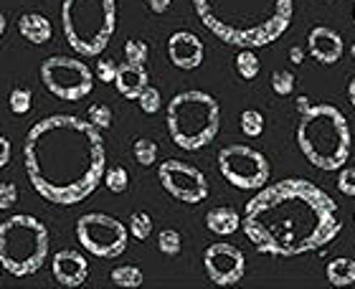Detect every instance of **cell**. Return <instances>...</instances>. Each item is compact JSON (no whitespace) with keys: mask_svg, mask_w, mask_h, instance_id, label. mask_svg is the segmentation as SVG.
Returning a JSON list of instances; mask_svg holds the SVG:
<instances>
[{"mask_svg":"<svg viewBox=\"0 0 355 289\" xmlns=\"http://www.w3.org/2000/svg\"><path fill=\"white\" fill-rule=\"evenodd\" d=\"M297 145L315 168L340 170L353 150L348 119L335 104H310L297 125Z\"/></svg>","mask_w":355,"mask_h":289,"instance_id":"cell-4","label":"cell"},{"mask_svg":"<svg viewBox=\"0 0 355 289\" xmlns=\"http://www.w3.org/2000/svg\"><path fill=\"white\" fill-rule=\"evenodd\" d=\"M203 269L216 287H234L246 274V256L239 246L218 241L203 252Z\"/></svg>","mask_w":355,"mask_h":289,"instance_id":"cell-12","label":"cell"},{"mask_svg":"<svg viewBox=\"0 0 355 289\" xmlns=\"http://www.w3.org/2000/svg\"><path fill=\"white\" fill-rule=\"evenodd\" d=\"M117 67H119V64H114L112 59H99V61H96V69H94L96 79H99L102 84H114Z\"/></svg>","mask_w":355,"mask_h":289,"instance_id":"cell-32","label":"cell"},{"mask_svg":"<svg viewBox=\"0 0 355 289\" xmlns=\"http://www.w3.org/2000/svg\"><path fill=\"white\" fill-rule=\"evenodd\" d=\"M206 226L216 236H231L234 231L241 229V216L229 206H216L206 213Z\"/></svg>","mask_w":355,"mask_h":289,"instance_id":"cell-18","label":"cell"},{"mask_svg":"<svg viewBox=\"0 0 355 289\" xmlns=\"http://www.w3.org/2000/svg\"><path fill=\"white\" fill-rule=\"evenodd\" d=\"M10 152H13L10 140H8L6 134H0V168H6V165L10 163Z\"/></svg>","mask_w":355,"mask_h":289,"instance_id":"cell-35","label":"cell"},{"mask_svg":"<svg viewBox=\"0 0 355 289\" xmlns=\"http://www.w3.org/2000/svg\"><path fill=\"white\" fill-rule=\"evenodd\" d=\"M31 104H33V91L28 87H15L8 96V107L13 114H28L31 112Z\"/></svg>","mask_w":355,"mask_h":289,"instance_id":"cell-26","label":"cell"},{"mask_svg":"<svg viewBox=\"0 0 355 289\" xmlns=\"http://www.w3.org/2000/svg\"><path fill=\"white\" fill-rule=\"evenodd\" d=\"M6 28H8V21H6V15L0 13V36H3V33H6Z\"/></svg>","mask_w":355,"mask_h":289,"instance_id":"cell-40","label":"cell"},{"mask_svg":"<svg viewBox=\"0 0 355 289\" xmlns=\"http://www.w3.org/2000/svg\"><path fill=\"white\" fill-rule=\"evenodd\" d=\"M148 69L145 64H132V61H125L117 67V76H114V87L125 99H137L142 94V89L148 87Z\"/></svg>","mask_w":355,"mask_h":289,"instance_id":"cell-16","label":"cell"},{"mask_svg":"<svg viewBox=\"0 0 355 289\" xmlns=\"http://www.w3.org/2000/svg\"><path fill=\"white\" fill-rule=\"evenodd\" d=\"M127 231H130V236H132L135 241H145V238H150V234H153V218H150V213H145V211H135V213L130 216Z\"/></svg>","mask_w":355,"mask_h":289,"instance_id":"cell-22","label":"cell"},{"mask_svg":"<svg viewBox=\"0 0 355 289\" xmlns=\"http://www.w3.org/2000/svg\"><path fill=\"white\" fill-rule=\"evenodd\" d=\"M173 0H148V8L153 13H165L168 8H171Z\"/></svg>","mask_w":355,"mask_h":289,"instance_id":"cell-36","label":"cell"},{"mask_svg":"<svg viewBox=\"0 0 355 289\" xmlns=\"http://www.w3.org/2000/svg\"><path fill=\"white\" fill-rule=\"evenodd\" d=\"M110 279H112V284L125 287V289H135V287H140V284L145 282L142 269L135 267V264H119V267H114V269H112Z\"/></svg>","mask_w":355,"mask_h":289,"instance_id":"cell-20","label":"cell"},{"mask_svg":"<svg viewBox=\"0 0 355 289\" xmlns=\"http://www.w3.org/2000/svg\"><path fill=\"white\" fill-rule=\"evenodd\" d=\"M87 119L99 130H110L112 127V110L107 104H92L87 112Z\"/></svg>","mask_w":355,"mask_h":289,"instance_id":"cell-30","label":"cell"},{"mask_svg":"<svg viewBox=\"0 0 355 289\" xmlns=\"http://www.w3.org/2000/svg\"><path fill=\"white\" fill-rule=\"evenodd\" d=\"M168 56H171V64L183 71H191V69H198L203 64V56H206V46L196 33L191 30H175L171 38H168Z\"/></svg>","mask_w":355,"mask_h":289,"instance_id":"cell-14","label":"cell"},{"mask_svg":"<svg viewBox=\"0 0 355 289\" xmlns=\"http://www.w3.org/2000/svg\"><path fill=\"white\" fill-rule=\"evenodd\" d=\"M239 125L246 137H259L264 132V114L259 110H244L239 117Z\"/></svg>","mask_w":355,"mask_h":289,"instance_id":"cell-24","label":"cell"},{"mask_svg":"<svg viewBox=\"0 0 355 289\" xmlns=\"http://www.w3.org/2000/svg\"><path fill=\"white\" fill-rule=\"evenodd\" d=\"M338 188H340L343 195H350V198H355V165H350V168H345V165H343L340 175H338Z\"/></svg>","mask_w":355,"mask_h":289,"instance_id":"cell-33","label":"cell"},{"mask_svg":"<svg viewBox=\"0 0 355 289\" xmlns=\"http://www.w3.org/2000/svg\"><path fill=\"white\" fill-rule=\"evenodd\" d=\"M23 163L41 198L56 206H76L104 180L102 130L74 114L44 117L26 134Z\"/></svg>","mask_w":355,"mask_h":289,"instance_id":"cell-1","label":"cell"},{"mask_svg":"<svg viewBox=\"0 0 355 289\" xmlns=\"http://www.w3.org/2000/svg\"><path fill=\"white\" fill-rule=\"evenodd\" d=\"M218 173L239 191H259L272 178V165L264 152L252 145H226L218 150Z\"/></svg>","mask_w":355,"mask_h":289,"instance_id":"cell-8","label":"cell"},{"mask_svg":"<svg viewBox=\"0 0 355 289\" xmlns=\"http://www.w3.org/2000/svg\"><path fill=\"white\" fill-rule=\"evenodd\" d=\"M353 15H355V3H353Z\"/></svg>","mask_w":355,"mask_h":289,"instance_id":"cell-42","label":"cell"},{"mask_svg":"<svg viewBox=\"0 0 355 289\" xmlns=\"http://www.w3.org/2000/svg\"><path fill=\"white\" fill-rule=\"evenodd\" d=\"M157 178H160V186L171 193L175 200H180V203L198 206V203H203V200L208 198L206 175L191 163L168 157V160H163L160 168H157Z\"/></svg>","mask_w":355,"mask_h":289,"instance_id":"cell-11","label":"cell"},{"mask_svg":"<svg viewBox=\"0 0 355 289\" xmlns=\"http://www.w3.org/2000/svg\"><path fill=\"white\" fill-rule=\"evenodd\" d=\"M18 33H21L28 44H49L53 36V26L44 13H23L18 18Z\"/></svg>","mask_w":355,"mask_h":289,"instance_id":"cell-17","label":"cell"},{"mask_svg":"<svg viewBox=\"0 0 355 289\" xmlns=\"http://www.w3.org/2000/svg\"><path fill=\"white\" fill-rule=\"evenodd\" d=\"M76 238L82 249L99 259H117L127 249L130 231L122 221L107 213H84L76 221Z\"/></svg>","mask_w":355,"mask_h":289,"instance_id":"cell-10","label":"cell"},{"mask_svg":"<svg viewBox=\"0 0 355 289\" xmlns=\"http://www.w3.org/2000/svg\"><path fill=\"white\" fill-rule=\"evenodd\" d=\"M259 59H257V53H254V49H241L236 56V71L241 79H246V82H252V79H257L259 76Z\"/></svg>","mask_w":355,"mask_h":289,"instance_id":"cell-21","label":"cell"},{"mask_svg":"<svg viewBox=\"0 0 355 289\" xmlns=\"http://www.w3.org/2000/svg\"><path fill=\"white\" fill-rule=\"evenodd\" d=\"M307 49H310L312 59L320 64H338L345 51V44H343L340 33L330 26H315L307 36Z\"/></svg>","mask_w":355,"mask_h":289,"instance_id":"cell-15","label":"cell"},{"mask_svg":"<svg viewBox=\"0 0 355 289\" xmlns=\"http://www.w3.org/2000/svg\"><path fill=\"white\" fill-rule=\"evenodd\" d=\"M15 200H18V188L13 183H0V211L13 208Z\"/></svg>","mask_w":355,"mask_h":289,"instance_id":"cell-34","label":"cell"},{"mask_svg":"<svg viewBox=\"0 0 355 289\" xmlns=\"http://www.w3.org/2000/svg\"><path fill=\"white\" fill-rule=\"evenodd\" d=\"M51 274L61 287H82L89 279V261L76 249H61V252L53 254Z\"/></svg>","mask_w":355,"mask_h":289,"instance_id":"cell-13","label":"cell"},{"mask_svg":"<svg viewBox=\"0 0 355 289\" xmlns=\"http://www.w3.org/2000/svg\"><path fill=\"white\" fill-rule=\"evenodd\" d=\"M193 8L200 23L223 44L261 49L289 28L295 0H193Z\"/></svg>","mask_w":355,"mask_h":289,"instance_id":"cell-3","label":"cell"},{"mask_svg":"<svg viewBox=\"0 0 355 289\" xmlns=\"http://www.w3.org/2000/svg\"><path fill=\"white\" fill-rule=\"evenodd\" d=\"M241 229L254 249L269 256L320 252L343 231L338 203L304 178L259 188L244 208Z\"/></svg>","mask_w":355,"mask_h":289,"instance_id":"cell-2","label":"cell"},{"mask_svg":"<svg viewBox=\"0 0 355 289\" xmlns=\"http://www.w3.org/2000/svg\"><path fill=\"white\" fill-rule=\"evenodd\" d=\"M49 229L31 213H15L0 221V267L13 277H31L49 259Z\"/></svg>","mask_w":355,"mask_h":289,"instance_id":"cell-7","label":"cell"},{"mask_svg":"<svg viewBox=\"0 0 355 289\" xmlns=\"http://www.w3.org/2000/svg\"><path fill=\"white\" fill-rule=\"evenodd\" d=\"M104 186L110 188L112 193H125L130 188V173L122 165H112L104 170Z\"/></svg>","mask_w":355,"mask_h":289,"instance_id":"cell-25","label":"cell"},{"mask_svg":"<svg viewBox=\"0 0 355 289\" xmlns=\"http://www.w3.org/2000/svg\"><path fill=\"white\" fill-rule=\"evenodd\" d=\"M157 249L165 254V256H178L180 249H183V238L175 229H163L160 236H157Z\"/></svg>","mask_w":355,"mask_h":289,"instance_id":"cell-27","label":"cell"},{"mask_svg":"<svg viewBox=\"0 0 355 289\" xmlns=\"http://www.w3.org/2000/svg\"><path fill=\"white\" fill-rule=\"evenodd\" d=\"M325 274L333 287H350L355 284V261L348 256H338V259L327 261Z\"/></svg>","mask_w":355,"mask_h":289,"instance_id":"cell-19","label":"cell"},{"mask_svg":"<svg viewBox=\"0 0 355 289\" xmlns=\"http://www.w3.org/2000/svg\"><path fill=\"white\" fill-rule=\"evenodd\" d=\"M41 82L56 99L79 102L94 89V74L82 59L49 56L41 64Z\"/></svg>","mask_w":355,"mask_h":289,"instance_id":"cell-9","label":"cell"},{"mask_svg":"<svg viewBox=\"0 0 355 289\" xmlns=\"http://www.w3.org/2000/svg\"><path fill=\"white\" fill-rule=\"evenodd\" d=\"M350 56H353V59H355V44L350 46Z\"/></svg>","mask_w":355,"mask_h":289,"instance_id":"cell-41","label":"cell"},{"mask_svg":"<svg viewBox=\"0 0 355 289\" xmlns=\"http://www.w3.org/2000/svg\"><path fill=\"white\" fill-rule=\"evenodd\" d=\"M165 125L178 148L196 152L216 140L221 130V107L208 91H180L168 104Z\"/></svg>","mask_w":355,"mask_h":289,"instance_id":"cell-5","label":"cell"},{"mask_svg":"<svg viewBox=\"0 0 355 289\" xmlns=\"http://www.w3.org/2000/svg\"><path fill=\"white\" fill-rule=\"evenodd\" d=\"M289 59H292V64H302L304 51L300 49V46H292V49H289Z\"/></svg>","mask_w":355,"mask_h":289,"instance_id":"cell-37","label":"cell"},{"mask_svg":"<svg viewBox=\"0 0 355 289\" xmlns=\"http://www.w3.org/2000/svg\"><path fill=\"white\" fill-rule=\"evenodd\" d=\"M150 56V49L142 38H127L125 41V59L132 64H145Z\"/></svg>","mask_w":355,"mask_h":289,"instance_id":"cell-28","label":"cell"},{"mask_svg":"<svg viewBox=\"0 0 355 289\" xmlns=\"http://www.w3.org/2000/svg\"><path fill=\"white\" fill-rule=\"evenodd\" d=\"M272 89H274V94H279V96L292 94V91H295V74H292V71H284V69L274 71L272 74Z\"/></svg>","mask_w":355,"mask_h":289,"instance_id":"cell-31","label":"cell"},{"mask_svg":"<svg viewBox=\"0 0 355 289\" xmlns=\"http://www.w3.org/2000/svg\"><path fill=\"white\" fill-rule=\"evenodd\" d=\"M61 28L79 56H99L117 28V0H64Z\"/></svg>","mask_w":355,"mask_h":289,"instance_id":"cell-6","label":"cell"},{"mask_svg":"<svg viewBox=\"0 0 355 289\" xmlns=\"http://www.w3.org/2000/svg\"><path fill=\"white\" fill-rule=\"evenodd\" d=\"M132 155L135 160L142 165V168H150V165H155L157 160V145L155 140H148V137H137L132 145Z\"/></svg>","mask_w":355,"mask_h":289,"instance_id":"cell-23","label":"cell"},{"mask_svg":"<svg viewBox=\"0 0 355 289\" xmlns=\"http://www.w3.org/2000/svg\"><path fill=\"white\" fill-rule=\"evenodd\" d=\"M307 107H310V102H307V96H300V99H297V110H300V114H302V112L307 110Z\"/></svg>","mask_w":355,"mask_h":289,"instance_id":"cell-38","label":"cell"},{"mask_svg":"<svg viewBox=\"0 0 355 289\" xmlns=\"http://www.w3.org/2000/svg\"><path fill=\"white\" fill-rule=\"evenodd\" d=\"M137 104H140V110L145 112V114H155L160 107H163V96H160V89H155V87H145L142 89V94L137 96Z\"/></svg>","mask_w":355,"mask_h":289,"instance_id":"cell-29","label":"cell"},{"mask_svg":"<svg viewBox=\"0 0 355 289\" xmlns=\"http://www.w3.org/2000/svg\"><path fill=\"white\" fill-rule=\"evenodd\" d=\"M348 99H350V104L355 107V79H350V84H348Z\"/></svg>","mask_w":355,"mask_h":289,"instance_id":"cell-39","label":"cell"}]
</instances>
